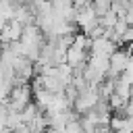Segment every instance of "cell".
<instances>
[{
    "label": "cell",
    "instance_id": "obj_1",
    "mask_svg": "<svg viewBox=\"0 0 133 133\" xmlns=\"http://www.w3.org/2000/svg\"><path fill=\"white\" fill-rule=\"evenodd\" d=\"M110 64H112V71H116V73L125 71L129 64V54L127 52H114L110 56Z\"/></svg>",
    "mask_w": 133,
    "mask_h": 133
}]
</instances>
